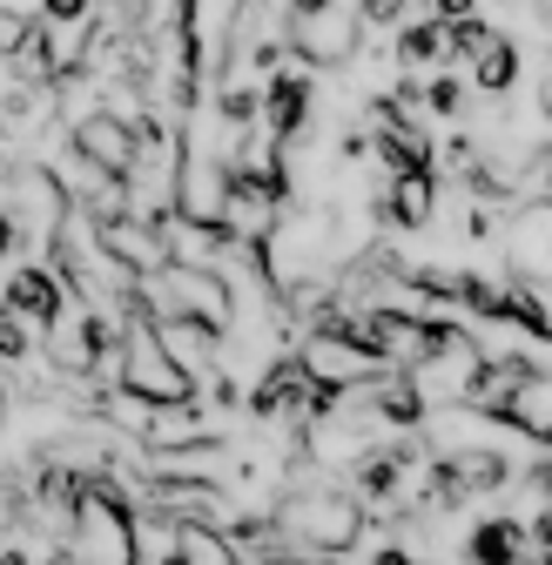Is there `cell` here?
<instances>
[{
  "label": "cell",
  "instance_id": "6da1fadb",
  "mask_svg": "<svg viewBox=\"0 0 552 565\" xmlns=\"http://www.w3.org/2000/svg\"><path fill=\"white\" fill-rule=\"evenodd\" d=\"M115 391L135 397V404H149V411H162V404H189L195 397V377L162 350V337H156L149 317H128L121 358H115Z\"/></svg>",
  "mask_w": 552,
  "mask_h": 565
},
{
  "label": "cell",
  "instance_id": "7a4b0ae2",
  "mask_svg": "<svg viewBox=\"0 0 552 565\" xmlns=\"http://www.w3.org/2000/svg\"><path fill=\"white\" fill-rule=\"evenodd\" d=\"M364 34H371L364 14L343 8V0H323V8H290L284 14V41L310 67H351L364 54Z\"/></svg>",
  "mask_w": 552,
  "mask_h": 565
},
{
  "label": "cell",
  "instance_id": "3957f363",
  "mask_svg": "<svg viewBox=\"0 0 552 565\" xmlns=\"http://www.w3.org/2000/svg\"><path fill=\"white\" fill-rule=\"evenodd\" d=\"M67 303H75L67 276H61L54 263H41V256L8 263V276H0V310H14V317L34 323V330H54V323L67 317Z\"/></svg>",
  "mask_w": 552,
  "mask_h": 565
},
{
  "label": "cell",
  "instance_id": "277c9868",
  "mask_svg": "<svg viewBox=\"0 0 552 565\" xmlns=\"http://www.w3.org/2000/svg\"><path fill=\"white\" fill-rule=\"evenodd\" d=\"M310 384H317V371L304 364V350H290V358H269L263 364V377L250 384V417L256 424H304L310 417Z\"/></svg>",
  "mask_w": 552,
  "mask_h": 565
},
{
  "label": "cell",
  "instance_id": "5b68a950",
  "mask_svg": "<svg viewBox=\"0 0 552 565\" xmlns=\"http://www.w3.org/2000/svg\"><path fill=\"white\" fill-rule=\"evenodd\" d=\"M317 115V82H310V67H269V82H263V135L269 141H304Z\"/></svg>",
  "mask_w": 552,
  "mask_h": 565
},
{
  "label": "cell",
  "instance_id": "8992f818",
  "mask_svg": "<svg viewBox=\"0 0 552 565\" xmlns=\"http://www.w3.org/2000/svg\"><path fill=\"white\" fill-rule=\"evenodd\" d=\"M67 149L88 156L95 169H108V175L121 182V175L135 169V156H142V135H135V121H128V115L95 108V115H82L75 128H67Z\"/></svg>",
  "mask_w": 552,
  "mask_h": 565
},
{
  "label": "cell",
  "instance_id": "52a82bcc",
  "mask_svg": "<svg viewBox=\"0 0 552 565\" xmlns=\"http://www.w3.org/2000/svg\"><path fill=\"white\" fill-rule=\"evenodd\" d=\"M438 189H445V175L438 169H404V175H391L384 189H378V223H391V230H432L438 223Z\"/></svg>",
  "mask_w": 552,
  "mask_h": 565
},
{
  "label": "cell",
  "instance_id": "ba28073f",
  "mask_svg": "<svg viewBox=\"0 0 552 565\" xmlns=\"http://www.w3.org/2000/svg\"><path fill=\"white\" fill-rule=\"evenodd\" d=\"M465 565H532V532L512 512H486L478 525H465Z\"/></svg>",
  "mask_w": 552,
  "mask_h": 565
},
{
  "label": "cell",
  "instance_id": "9c48e42d",
  "mask_svg": "<svg viewBox=\"0 0 552 565\" xmlns=\"http://www.w3.org/2000/svg\"><path fill=\"white\" fill-rule=\"evenodd\" d=\"M391 61H397V75H432V67L445 61V21L438 14H411L391 34Z\"/></svg>",
  "mask_w": 552,
  "mask_h": 565
},
{
  "label": "cell",
  "instance_id": "30bf717a",
  "mask_svg": "<svg viewBox=\"0 0 552 565\" xmlns=\"http://www.w3.org/2000/svg\"><path fill=\"white\" fill-rule=\"evenodd\" d=\"M519 75H526L519 41H512V34H492V41H486V54L471 61V95L499 102V95H512V88H519Z\"/></svg>",
  "mask_w": 552,
  "mask_h": 565
},
{
  "label": "cell",
  "instance_id": "8fae6325",
  "mask_svg": "<svg viewBox=\"0 0 552 565\" xmlns=\"http://www.w3.org/2000/svg\"><path fill=\"white\" fill-rule=\"evenodd\" d=\"M465 95H471V88H465L458 75H438V67L418 82V108H425L432 121H458V115H465Z\"/></svg>",
  "mask_w": 552,
  "mask_h": 565
},
{
  "label": "cell",
  "instance_id": "7c38bea8",
  "mask_svg": "<svg viewBox=\"0 0 552 565\" xmlns=\"http://www.w3.org/2000/svg\"><path fill=\"white\" fill-rule=\"evenodd\" d=\"M499 28L486 21V14H465V21H445V61H478V54H486V41H492Z\"/></svg>",
  "mask_w": 552,
  "mask_h": 565
},
{
  "label": "cell",
  "instance_id": "4fadbf2b",
  "mask_svg": "<svg viewBox=\"0 0 552 565\" xmlns=\"http://www.w3.org/2000/svg\"><path fill=\"white\" fill-rule=\"evenodd\" d=\"M216 121L223 128H256L263 121V88H250V82H223V95H216Z\"/></svg>",
  "mask_w": 552,
  "mask_h": 565
},
{
  "label": "cell",
  "instance_id": "5bb4252c",
  "mask_svg": "<svg viewBox=\"0 0 552 565\" xmlns=\"http://www.w3.org/2000/svg\"><path fill=\"white\" fill-rule=\"evenodd\" d=\"M358 14H364V28H404L411 14H418V0H358Z\"/></svg>",
  "mask_w": 552,
  "mask_h": 565
},
{
  "label": "cell",
  "instance_id": "9a60e30c",
  "mask_svg": "<svg viewBox=\"0 0 552 565\" xmlns=\"http://www.w3.org/2000/svg\"><path fill=\"white\" fill-rule=\"evenodd\" d=\"M28 243H34V236H28V223L14 216V202H0V269H8Z\"/></svg>",
  "mask_w": 552,
  "mask_h": 565
},
{
  "label": "cell",
  "instance_id": "2e32d148",
  "mask_svg": "<svg viewBox=\"0 0 552 565\" xmlns=\"http://www.w3.org/2000/svg\"><path fill=\"white\" fill-rule=\"evenodd\" d=\"M88 8H95V0H34V14H41V21H54V28L88 21Z\"/></svg>",
  "mask_w": 552,
  "mask_h": 565
},
{
  "label": "cell",
  "instance_id": "e0dca14e",
  "mask_svg": "<svg viewBox=\"0 0 552 565\" xmlns=\"http://www.w3.org/2000/svg\"><path fill=\"white\" fill-rule=\"evenodd\" d=\"M519 478L532 484V499H539V512H552V458H532V465H526Z\"/></svg>",
  "mask_w": 552,
  "mask_h": 565
},
{
  "label": "cell",
  "instance_id": "ac0fdd59",
  "mask_svg": "<svg viewBox=\"0 0 552 565\" xmlns=\"http://www.w3.org/2000/svg\"><path fill=\"white\" fill-rule=\"evenodd\" d=\"M526 532H532V565H552V512L526 519Z\"/></svg>",
  "mask_w": 552,
  "mask_h": 565
},
{
  "label": "cell",
  "instance_id": "d6986e66",
  "mask_svg": "<svg viewBox=\"0 0 552 565\" xmlns=\"http://www.w3.org/2000/svg\"><path fill=\"white\" fill-rule=\"evenodd\" d=\"M0 424H8V391H0Z\"/></svg>",
  "mask_w": 552,
  "mask_h": 565
}]
</instances>
